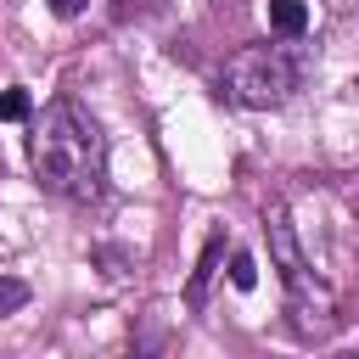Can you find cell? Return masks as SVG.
<instances>
[{"instance_id": "cell-3", "label": "cell", "mask_w": 359, "mask_h": 359, "mask_svg": "<svg viewBox=\"0 0 359 359\" xmlns=\"http://www.w3.org/2000/svg\"><path fill=\"white\" fill-rule=\"evenodd\" d=\"M264 230H269V258H275V269H280V280H286V292H292L297 331L309 325V309H314V314H320V325L331 331V297H325V286L314 280V269H309V258H303V247H297L292 219H286V208H280V202L264 213Z\"/></svg>"}, {"instance_id": "cell-1", "label": "cell", "mask_w": 359, "mask_h": 359, "mask_svg": "<svg viewBox=\"0 0 359 359\" xmlns=\"http://www.w3.org/2000/svg\"><path fill=\"white\" fill-rule=\"evenodd\" d=\"M28 157H34L39 191H50L62 202H95L107 191V135L73 95H56L39 112Z\"/></svg>"}, {"instance_id": "cell-9", "label": "cell", "mask_w": 359, "mask_h": 359, "mask_svg": "<svg viewBox=\"0 0 359 359\" xmlns=\"http://www.w3.org/2000/svg\"><path fill=\"white\" fill-rule=\"evenodd\" d=\"M84 6H90V0H50V11H56V17H79Z\"/></svg>"}, {"instance_id": "cell-6", "label": "cell", "mask_w": 359, "mask_h": 359, "mask_svg": "<svg viewBox=\"0 0 359 359\" xmlns=\"http://www.w3.org/2000/svg\"><path fill=\"white\" fill-rule=\"evenodd\" d=\"M230 286H236V292H252V286H258V264H252V252H241V247L230 252Z\"/></svg>"}, {"instance_id": "cell-4", "label": "cell", "mask_w": 359, "mask_h": 359, "mask_svg": "<svg viewBox=\"0 0 359 359\" xmlns=\"http://www.w3.org/2000/svg\"><path fill=\"white\" fill-rule=\"evenodd\" d=\"M219 258H224V236H208V247H202V258H196V275H191V286H185V303H191V309H202V297H208V280H213Z\"/></svg>"}, {"instance_id": "cell-5", "label": "cell", "mask_w": 359, "mask_h": 359, "mask_svg": "<svg viewBox=\"0 0 359 359\" xmlns=\"http://www.w3.org/2000/svg\"><path fill=\"white\" fill-rule=\"evenodd\" d=\"M269 28H275L280 39H303L309 6H303V0H269Z\"/></svg>"}, {"instance_id": "cell-8", "label": "cell", "mask_w": 359, "mask_h": 359, "mask_svg": "<svg viewBox=\"0 0 359 359\" xmlns=\"http://www.w3.org/2000/svg\"><path fill=\"white\" fill-rule=\"evenodd\" d=\"M0 118H6V123L28 118V90H0Z\"/></svg>"}, {"instance_id": "cell-7", "label": "cell", "mask_w": 359, "mask_h": 359, "mask_svg": "<svg viewBox=\"0 0 359 359\" xmlns=\"http://www.w3.org/2000/svg\"><path fill=\"white\" fill-rule=\"evenodd\" d=\"M22 303H28V286L17 275H0V314H17Z\"/></svg>"}, {"instance_id": "cell-2", "label": "cell", "mask_w": 359, "mask_h": 359, "mask_svg": "<svg viewBox=\"0 0 359 359\" xmlns=\"http://www.w3.org/2000/svg\"><path fill=\"white\" fill-rule=\"evenodd\" d=\"M303 73H309V50L303 45H247L241 56L224 62L219 90H224V101L264 112V107H280L303 84Z\"/></svg>"}]
</instances>
